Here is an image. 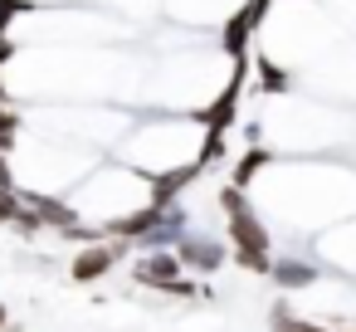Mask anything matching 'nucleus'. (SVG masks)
Instances as JSON below:
<instances>
[{"label":"nucleus","instance_id":"f257e3e1","mask_svg":"<svg viewBox=\"0 0 356 332\" xmlns=\"http://www.w3.org/2000/svg\"><path fill=\"white\" fill-rule=\"evenodd\" d=\"M220 210H225V235H229V259L249 274H273V239L264 230V215L249 205L239 186H220Z\"/></svg>","mask_w":356,"mask_h":332},{"label":"nucleus","instance_id":"f03ea898","mask_svg":"<svg viewBox=\"0 0 356 332\" xmlns=\"http://www.w3.org/2000/svg\"><path fill=\"white\" fill-rule=\"evenodd\" d=\"M103 235L108 239H127L132 249H176L181 239H186V210L181 205H142V210H132V215H122V220H113V225H103Z\"/></svg>","mask_w":356,"mask_h":332},{"label":"nucleus","instance_id":"7ed1b4c3","mask_svg":"<svg viewBox=\"0 0 356 332\" xmlns=\"http://www.w3.org/2000/svg\"><path fill=\"white\" fill-rule=\"evenodd\" d=\"M249 74H254V54L249 59H234V74H229V84L215 93V103L200 113V122H205V132H229L234 127V118H239V98H244V88H249Z\"/></svg>","mask_w":356,"mask_h":332},{"label":"nucleus","instance_id":"20e7f679","mask_svg":"<svg viewBox=\"0 0 356 332\" xmlns=\"http://www.w3.org/2000/svg\"><path fill=\"white\" fill-rule=\"evenodd\" d=\"M268 10H273V0H244V6L225 20V35H220V49L229 54V59H249V45H254V35H259V25L268 20Z\"/></svg>","mask_w":356,"mask_h":332},{"label":"nucleus","instance_id":"39448f33","mask_svg":"<svg viewBox=\"0 0 356 332\" xmlns=\"http://www.w3.org/2000/svg\"><path fill=\"white\" fill-rule=\"evenodd\" d=\"M127 249H132L127 239H98V244H83V249L74 254V264H69V278L88 288V283L108 278V274L118 269V259H122Z\"/></svg>","mask_w":356,"mask_h":332},{"label":"nucleus","instance_id":"423d86ee","mask_svg":"<svg viewBox=\"0 0 356 332\" xmlns=\"http://www.w3.org/2000/svg\"><path fill=\"white\" fill-rule=\"evenodd\" d=\"M171 278H186V264H181L176 249H147V254L132 259V283H137V288L161 293Z\"/></svg>","mask_w":356,"mask_h":332},{"label":"nucleus","instance_id":"0eeeda50","mask_svg":"<svg viewBox=\"0 0 356 332\" xmlns=\"http://www.w3.org/2000/svg\"><path fill=\"white\" fill-rule=\"evenodd\" d=\"M176 254H181V264H186V274H215V269L225 264V244L210 239V235H186V239L176 244Z\"/></svg>","mask_w":356,"mask_h":332},{"label":"nucleus","instance_id":"6e6552de","mask_svg":"<svg viewBox=\"0 0 356 332\" xmlns=\"http://www.w3.org/2000/svg\"><path fill=\"white\" fill-rule=\"evenodd\" d=\"M200 171H205L200 161H186V166L161 171V176H147V186H152V196H147V200H152V205H176V196H181V191H186Z\"/></svg>","mask_w":356,"mask_h":332},{"label":"nucleus","instance_id":"1a4fd4ad","mask_svg":"<svg viewBox=\"0 0 356 332\" xmlns=\"http://www.w3.org/2000/svg\"><path fill=\"white\" fill-rule=\"evenodd\" d=\"M25 196V205H35L40 215H44V225H54V230H79V215H74V205H64V200H54V196H40V191H20Z\"/></svg>","mask_w":356,"mask_h":332},{"label":"nucleus","instance_id":"9d476101","mask_svg":"<svg viewBox=\"0 0 356 332\" xmlns=\"http://www.w3.org/2000/svg\"><path fill=\"white\" fill-rule=\"evenodd\" d=\"M283 293H293V288H312L317 283V269L307 264V259H273V274H268Z\"/></svg>","mask_w":356,"mask_h":332},{"label":"nucleus","instance_id":"9b49d317","mask_svg":"<svg viewBox=\"0 0 356 332\" xmlns=\"http://www.w3.org/2000/svg\"><path fill=\"white\" fill-rule=\"evenodd\" d=\"M254 88H259V93H288V88H293V74L278 69L268 54H254Z\"/></svg>","mask_w":356,"mask_h":332},{"label":"nucleus","instance_id":"f8f14e48","mask_svg":"<svg viewBox=\"0 0 356 332\" xmlns=\"http://www.w3.org/2000/svg\"><path fill=\"white\" fill-rule=\"evenodd\" d=\"M268 332H332V327H322V322H312V317H302V313H293L283 298L268 308Z\"/></svg>","mask_w":356,"mask_h":332},{"label":"nucleus","instance_id":"ddd939ff","mask_svg":"<svg viewBox=\"0 0 356 332\" xmlns=\"http://www.w3.org/2000/svg\"><path fill=\"white\" fill-rule=\"evenodd\" d=\"M268 161H273V152L254 142V147H249V152H244V157L234 161V171H229V186H239V191H244V186H249V181H254V176H259V171H264Z\"/></svg>","mask_w":356,"mask_h":332},{"label":"nucleus","instance_id":"4468645a","mask_svg":"<svg viewBox=\"0 0 356 332\" xmlns=\"http://www.w3.org/2000/svg\"><path fill=\"white\" fill-rule=\"evenodd\" d=\"M35 10H40V0H0V40H10V25Z\"/></svg>","mask_w":356,"mask_h":332},{"label":"nucleus","instance_id":"2eb2a0df","mask_svg":"<svg viewBox=\"0 0 356 332\" xmlns=\"http://www.w3.org/2000/svg\"><path fill=\"white\" fill-rule=\"evenodd\" d=\"M20 210H25V196L15 186H0V225H15Z\"/></svg>","mask_w":356,"mask_h":332},{"label":"nucleus","instance_id":"dca6fc26","mask_svg":"<svg viewBox=\"0 0 356 332\" xmlns=\"http://www.w3.org/2000/svg\"><path fill=\"white\" fill-rule=\"evenodd\" d=\"M15 137H20V113H10L6 103H0V157L15 147Z\"/></svg>","mask_w":356,"mask_h":332},{"label":"nucleus","instance_id":"f3484780","mask_svg":"<svg viewBox=\"0 0 356 332\" xmlns=\"http://www.w3.org/2000/svg\"><path fill=\"white\" fill-rule=\"evenodd\" d=\"M10 230H15V235H25V239H35V235H44L49 225H44V215H40L35 205H25V210H20V220H15Z\"/></svg>","mask_w":356,"mask_h":332},{"label":"nucleus","instance_id":"a211bd4d","mask_svg":"<svg viewBox=\"0 0 356 332\" xmlns=\"http://www.w3.org/2000/svg\"><path fill=\"white\" fill-rule=\"evenodd\" d=\"M220 157H225V137H220V132H205V147H200L195 161H200V166H215Z\"/></svg>","mask_w":356,"mask_h":332},{"label":"nucleus","instance_id":"6ab92c4d","mask_svg":"<svg viewBox=\"0 0 356 332\" xmlns=\"http://www.w3.org/2000/svg\"><path fill=\"white\" fill-rule=\"evenodd\" d=\"M0 186H15V176H10V166H6V157H0Z\"/></svg>","mask_w":356,"mask_h":332},{"label":"nucleus","instance_id":"aec40b11","mask_svg":"<svg viewBox=\"0 0 356 332\" xmlns=\"http://www.w3.org/2000/svg\"><path fill=\"white\" fill-rule=\"evenodd\" d=\"M0 332H10V308L0 303Z\"/></svg>","mask_w":356,"mask_h":332},{"label":"nucleus","instance_id":"412c9836","mask_svg":"<svg viewBox=\"0 0 356 332\" xmlns=\"http://www.w3.org/2000/svg\"><path fill=\"white\" fill-rule=\"evenodd\" d=\"M10 54H15V45H10V40H0V64H6Z\"/></svg>","mask_w":356,"mask_h":332},{"label":"nucleus","instance_id":"4be33fe9","mask_svg":"<svg viewBox=\"0 0 356 332\" xmlns=\"http://www.w3.org/2000/svg\"><path fill=\"white\" fill-rule=\"evenodd\" d=\"M332 332H356V327H332Z\"/></svg>","mask_w":356,"mask_h":332},{"label":"nucleus","instance_id":"5701e85b","mask_svg":"<svg viewBox=\"0 0 356 332\" xmlns=\"http://www.w3.org/2000/svg\"><path fill=\"white\" fill-rule=\"evenodd\" d=\"M0 103H6V84H0Z\"/></svg>","mask_w":356,"mask_h":332}]
</instances>
